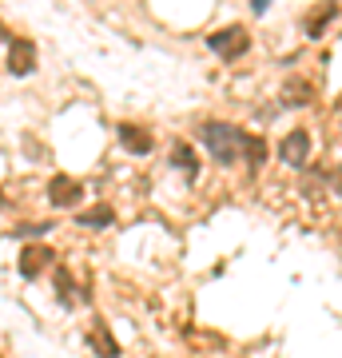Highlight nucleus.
I'll return each mask as SVG.
<instances>
[{
    "mask_svg": "<svg viewBox=\"0 0 342 358\" xmlns=\"http://www.w3.org/2000/svg\"><path fill=\"white\" fill-rule=\"evenodd\" d=\"M203 143L219 164H235L243 148V131L231 128V124H203Z\"/></svg>",
    "mask_w": 342,
    "mask_h": 358,
    "instance_id": "nucleus-1",
    "label": "nucleus"
},
{
    "mask_svg": "<svg viewBox=\"0 0 342 358\" xmlns=\"http://www.w3.org/2000/svg\"><path fill=\"white\" fill-rule=\"evenodd\" d=\"M279 155H283V164H287V167H303L306 155H311V136H306L303 128L291 131V136L279 143Z\"/></svg>",
    "mask_w": 342,
    "mask_h": 358,
    "instance_id": "nucleus-2",
    "label": "nucleus"
},
{
    "mask_svg": "<svg viewBox=\"0 0 342 358\" xmlns=\"http://www.w3.org/2000/svg\"><path fill=\"white\" fill-rule=\"evenodd\" d=\"M207 44L219 52V56H239L243 48H247V36H243V28H223V32H215V36H207Z\"/></svg>",
    "mask_w": 342,
    "mask_h": 358,
    "instance_id": "nucleus-3",
    "label": "nucleus"
},
{
    "mask_svg": "<svg viewBox=\"0 0 342 358\" xmlns=\"http://www.w3.org/2000/svg\"><path fill=\"white\" fill-rule=\"evenodd\" d=\"M80 195H84V187H80L72 176H56V179H52V187H48V199L56 207H72Z\"/></svg>",
    "mask_w": 342,
    "mask_h": 358,
    "instance_id": "nucleus-4",
    "label": "nucleus"
},
{
    "mask_svg": "<svg viewBox=\"0 0 342 358\" xmlns=\"http://www.w3.org/2000/svg\"><path fill=\"white\" fill-rule=\"evenodd\" d=\"M8 64H13L16 76H28V72H32V64H36V48H32L28 40H16V44H13V56H8Z\"/></svg>",
    "mask_w": 342,
    "mask_h": 358,
    "instance_id": "nucleus-5",
    "label": "nucleus"
},
{
    "mask_svg": "<svg viewBox=\"0 0 342 358\" xmlns=\"http://www.w3.org/2000/svg\"><path fill=\"white\" fill-rule=\"evenodd\" d=\"M120 143H124L127 152H136V155L152 152V136H148V131H140V128H131V124H124V128H120Z\"/></svg>",
    "mask_w": 342,
    "mask_h": 358,
    "instance_id": "nucleus-6",
    "label": "nucleus"
},
{
    "mask_svg": "<svg viewBox=\"0 0 342 358\" xmlns=\"http://www.w3.org/2000/svg\"><path fill=\"white\" fill-rule=\"evenodd\" d=\"M88 343L96 346V355H100V358H115V355H120V346H115V338L108 334L104 322H96V327L88 331Z\"/></svg>",
    "mask_w": 342,
    "mask_h": 358,
    "instance_id": "nucleus-7",
    "label": "nucleus"
},
{
    "mask_svg": "<svg viewBox=\"0 0 342 358\" xmlns=\"http://www.w3.org/2000/svg\"><path fill=\"white\" fill-rule=\"evenodd\" d=\"M44 259H48L44 247H28L24 255H20V275H24V279H36L40 267H44Z\"/></svg>",
    "mask_w": 342,
    "mask_h": 358,
    "instance_id": "nucleus-8",
    "label": "nucleus"
},
{
    "mask_svg": "<svg viewBox=\"0 0 342 358\" xmlns=\"http://www.w3.org/2000/svg\"><path fill=\"white\" fill-rule=\"evenodd\" d=\"M112 207H92V211H84L80 215V227H108L112 223Z\"/></svg>",
    "mask_w": 342,
    "mask_h": 358,
    "instance_id": "nucleus-9",
    "label": "nucleus"
},
{
    "mask_svg": "<svg viewBox=\"0 0 342 358\" xmlns=\"http://www.w3.org/2000/svg\"><path fill=\"white\" fill-rule=\"evenodd\" d=\"M171 159H176V164L183 167L187 176H195V155H191V148H183V143H179V148H176V155H171Z\"/></svg>",
    "mask_w": 342,
    "mask_h": 358,
    "instance_id": "nucleus-10",
    "label": "nucleus"
},
{
    "mask_svg": "<svg viewBox=\"0 0 342 358\" xmlns=\"http://www.w3.org/2000/svg\"><path fill=\"white\" fill-rule=\"evenodd\" d=\"M243 148L251 152V167H259V164L266 159V148H263V140H247V136H243Z\"/></svg>",
    "mask_w": 342,
    "mask_h": 358,
    "instance_id": "nucleus-11",
    "label": "nucleus"
}]
</instances>
